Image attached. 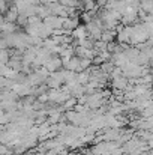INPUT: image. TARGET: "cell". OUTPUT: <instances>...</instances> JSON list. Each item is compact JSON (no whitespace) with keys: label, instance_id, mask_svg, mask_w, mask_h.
I'll return each mask as SVG.
<instances>
[{"label":"cell","instance_id":"cell-1","mask_svg":"<svg viewBox=\"0 0 153 155\" xmlns=\"http://www.w3.org/2000/svg\"><path fill=\"white\" fill-rule=\"evenodd\" d=\"M42 66H44L48 72H54V71L63 68V66H62V60H60V57H59V56H54V54H51L50 57L45 60V63H44Z\"/></svg>","mask_w":153,"mask_h":155},{"label":"cell","instance_id":"cell-2","mask_svg":"<svg viewBox=\"0 0 153 155\" xmlns=\"http://www.w3.org/2000/svg\"><path fill=\"white\" fill-rule=\"evenodd\" d=\"M63 18L65 17H57V15H48L42 20L44 24H47L48 27H51L53 30L54 29H60L62 27V23H63Z\"/></svg>","mask_w":153,"mask_h":155},{"label":"cell","instance_id":"cell-3","mask_svg":"<svg viewBox=\"0 0 153 155\" xmlns=\"http://www.w3.org/2000/svg\"><path fill=\"white\" fill-rule=\"evenodd\" d=\"M80 24V17H65L62 23V29L66 30H74Z\"/></svg>","mask_w":153,"mask_h":155},{"label":"cell","instance_id":"cell-4","mask_svg":"<svg viewBox=\"0 0 153 155\" xmlns=\"http://www.w3.org/2000/svg\"><path fill=\"white\" fill-rule=\"evenodd\" d=\"M138 8H140L141 11H144L146 14H152L153 12V2L152 0H140Z\"/></svg>","mask_w":153,"mask_h":155},{"label":"cell","instance_id":"cell-5","mask_svg":"<svg viewBox=\"0 0 153 155\" xmlns=\"http://www.w3.org/2000/svg\"><path fill=\"white\" fill-rule=\"evenodd\" d=\"M101 41H104V42L116 41V30H104L101 35Z\"/></svg>","mask_w":153,"mask_h":155}]
</instances>
